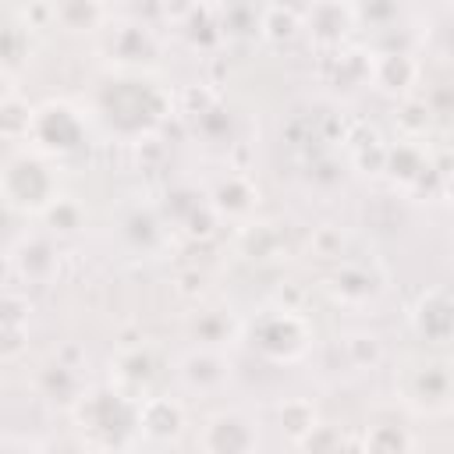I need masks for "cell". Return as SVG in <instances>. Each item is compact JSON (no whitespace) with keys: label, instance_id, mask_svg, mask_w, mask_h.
Returning a JSON list of instances; mask_svg holds the SVG:
<instances>
[{"label":"cell","instance_id":"obj_1","mask_svg":"<svg viewBox=\"0 0 454 454\" xmlns=\"http://www.w3.org/2000/svg\"><path fill=\"white\" fill-rule=\"evenodd\" d=\"M0 195L14 209L43 213L57 199V177H53V170L43 156L18 153L14 160H7V167L0 174Z\"/></svg>","mask_w":454,"mask_h":454},{"label":"cell","instance_id":"obj_2","mask_svg":"<svg viewBox=\"0 0 454 454\" xmlns=\"http://www.w3.org/2000/svg\"><path fill=\"white\" fill-rule=\"evenodd\" d=\"M78 419H82V429H89L92 443H96L99 450H110L114 443L124 440V433H128L131 426H138V408H135L131 397H124V394L96 390V394L82 397Z\"/></svg>","mask_w":454,"mask_h":454},{"label":"cell","instance_id":"obj_3","mask_svg":"<svg viewBox=\"0 0 454 454\" xmlns=\"http://www.w3.org/2000/svg\"><path fill=\"white\" fill-rule=\"evenodd\" d=\"M195 443L202 454H255L259 433L245 411H216L206 419Z\"/></svg>","mask_w":454,"mask_h":454},{"label":"cell","instance_id":"obj_4","mask_svg":"<svg viewBox=\"0 0 454 454\" xmlns=\"http://www.w3.org/2000/svg\"><path fill=\"white\" fill-rule=\"evenodd\" d=\"M39 149L46 153H71L82 145V121L71 106L64 103H46L43 110L32 114V131H28Z\"/></svg>","mask_w":454,"mask_h":454},{"label":"cell","instance_id":"obj_5","mask_svg":"<svg viewBox=\"0 0 454 454\" xmlns=\"http://www.w3.org/2000/svg\"><path fill=\"white\" fill-rule=\"evenodd\" d=\"M309 344V330H305V319L294 316V312H273V316H262L259 330H255V348L277 362H287V358H298Z\"/></svg>","mask_w":454,"mask_h":454},{"label":"cell","instance_id":"obj_6","mask_svg":"<svg viewBox=\"0 0 454 454\" xmlns=\"http://www.w3.org/2000/svg\"><path fill=\"white\" fill-rule=\"evenodd\" d=\"M408 404L422 415H447L450 408V372L447 362H426L411 369L408 380Z\"/></svg>","mask_w":454,"mask_h":454},{"label":"cell","instance_id":"obj_7","mask_svg":"<svg viewBox=\"0 0 454 454\" xmlns=\"http://www.w3.org/2000/svg\"><path fill=\"white\" fill-rule=\"evenodd\" d=\"M184 426V408L170 397H145L138 404V429L153 440H174Z\"/></svg>","mask_w":454,"mask_h":454},{"label":"cell","instance_id":"obj_8","mask_svg":"<svg viewBox=\"0 0 454 454\" xmlns=\"http://www.w3.org/2000/svg\"><path fill=\"white\" fill-rule=\"evenodd\" d=\"M415 326L426 340L443 344L450 337V298L443 287H433L429 294H422L419 312H415Z\"/></svg>","mask_w":454,"mask_h":454},{"label":"cell","instance_id":"obj_9","mask_svg":"<svg viewBox=\"0 0 454 454\" xmlns=\"http://www.w3.org/2000/svg\"><path fill=\"white\" fill-rule=\"evenodd\" d=\"M181 380L192 387V390H213L227 380V365L216 351H192L184 362H181Z\"/></svg>","mask_w":454,"mask_h":454},{"label":"cell","instance_id":"obj_10","mask_svg":"<svg viewBox=\"0 0 454 454\" xmlns=\"http://www.w3.org/2000/svg\"><path fill=\"white\" fill-rule=\"evenodd\" d=\"M372 78L383 92H408L419 78V64L408 53H383L372 67Z\"/></svg>","mask_w":454,"mask_h":454},{"label":"cell","instance_id":"obj_11","mask_svg":"<svg viewBox=\"0 0 454 454\" xmlns=\"http://www.w3.org/2000/svg\"><path fill=\"white\" fill-rule=\"evenodd\" d=\"M57 270V252L46 238H28L21 248H18V273L25 280H35V284H46Z\"/></svg>","mask_w":454,"mask_h":454},{"label":"cell","instance_id":"obj_12","mask_svg":"<svg viewBox=\"0 0 454 454\" xmlns=\"http://www.w3.org/2000/svg\"><path fill=\"white\" fill-rule=\"evenodd\" d=\"M415 443L404 429H397L394 422H380L365 433V443H362V454H411Z\"/></svg>","mask_w":454,"mask_h":454},{"label":"cell","instance_id":"obj_13","mask_svg":"<svg viewBox=\"0 0 454 454\" xmlns=\"http://www.w3.org/2000/svg\"><path fill=\"white\" fill-rule=\"evenodd\" d=\"M32 106L18 96H4L0 99V135L4 138H21L32 131Z\"/></svg>","mask_w":454,"mask_h":454},{"label":"cell","instance_id":"obj_14","mask_svg":"<svg viewBox=\"0 0 454 454\" xmlns=\"http://www.w3.org/2000/svg\"><path fill=\"white\" fill-rule=\"evenodd\" d=\"M252 199H255V192L248 188L245 177H227L213 192V206L216 209H227V213H248L252 209Z\"/></svg>","mask_w":454,"mask_h":454},{"label":"cell","instance_id":"obj_15","mask_svg":"<svg viewBox=\"0 0 454 454\" xmlns=\"http://www.w3.org/2000/svg\"><path fill=\"white\" fill-rule=\"evenodd\" d=\"M280 422L291 433V440H298V443L319 426L316 422V408L309 401H287V404H280Z\"/></svg>","mask_w":454,"mask_h":454},{"label":"cell","instance_id":"obj_16","mask_svg":"<svg viewBox=\"0 0 454 454\" xmlns=\"http://www.w3.org/2000/svg\"><path fill=\"white\" fill-rule=\"evenodd\" d=\"M121 380L131 390H142L153 380V358H149L145 348H131V351L121 355Z\"/></svg>","mask_w":454,"mask_h":454},{"label":"cell","instance_id":"obj_17","mask_svg":"<svg viewBox=\"0 0 454 454\" xmlns=\"http://www.w3.org/2000/svg\"><path fill=\"white\" fill-rule=\"evenodd\" d=\"M46 223L57 231V234H74L82 227V206L74 199H53L46 209H43Z\"/></svg>","mask_w":454,"mask_h":454},{"label":"cell","instance_id":"obj_18","mask_svg":"<svg viewBox=\"0 0 454 454\" xmlns=\"http://www.w3.org/2000/svg\"><path fill=\"white\" fill-rule=\"evenodd\" d=\"M231 333V319L227 316H220V312H213V316H199L195 319V337L202 340V344H220L223 337Z\"/></svg>","mask_w":454,"mask_h":454},{"label":"cell","instance_id":"obj_19","mask_svg":"<svg viewBox=\"0 0 454 454\" xmlns=\"http://www.w3.org/2000/svg\"><path fill=\"white\" fill-rule=\"evenodd\" d=\"M28 319V301L14 291H4L0 294V326H25Z\"/></svg>","mask_w":454,"mask_h":454},{"label":"cell","instance_id":"obj_20","mask_svg":"<svg viewBox=\"0 0 454 454\" xmlns=\"http://www.w3.org/2000/svg\"><path fill=\"white\" fill-rule=\"evenodd\" d=\"M28 348L25 326H0V358H14Z\"/></svg>","mask_w":454,"mask_h":454}]
</instances>
